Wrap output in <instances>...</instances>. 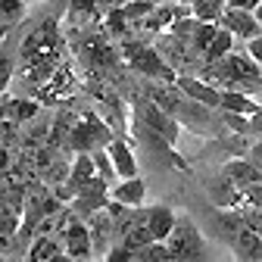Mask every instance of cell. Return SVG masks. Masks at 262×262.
Returning <instances> with one entry per match:
<instances>
[{
    "label": "cell",
    "mask_w": 262,
    "mask_h": 262,
    "mask_svg": "<svg viewBox=\"0 0 262 262\" xmlns=\"http://www.w3.org/2000/svg\"><path fill=\"white\" fill-rule=\"evenodd\" d=\"M56 256H66V247L50 231H38L35 237H31V247H28V259L31 262H50Z\"/></svg>",
    "instance_id": "9c48e42d"
},
{
    "label": "cell",
    "mask_w": 262,
    "mask_h": 262,
    "mask_svg": "<svg viewBox=\"0 0 262 262\" xmlns=\"http://www.w3.org/2000/svg\"><path fill=\"white\" fill-rule=\"evenodd\" d=\"M25 203H22V196L13 193V190L4 196V237H16L19 234V228L25 222Z\"/></svg>",
    "instance_id": "7c38bea8"
},
{
    "label": "cell",
    "mask_w": 262,
    "mask_h": 262,
    "mask_svg": "<svg viewBox=\"0 0 262 262\" xmlns=\"http://www.w3.org/2000/svg\"><path fill=\"white\" fill-rule=\"evenodd\" d=\"M106 150H110V159H113L119 178H135L138 175V159H135V153H131V147L125 141H110Z\"/></svg>",
    "instance_id": "4fadbf2b"
},
{
    "label": "cell",
    "mask_w": 262,
    "mask_h": 262,
    "mask_svg": "<svg viewBox=\"0 0 262 262\" xmlns=\"http://www.w3.org/2000/svg\"><path fill=\"white\" fill-rule=\"evenodd\" d=\"M206 75L209 81L222 78L228 84V91H256L262 88V66L250 56V53H228L219 62H206Z\"/></svg>",
    "instance_id": "6da1fadb"
},
{
    "label": "cell",
    "mask_w": 262,
    "mask_h": 262,
    "mask_svg": "<svg viewBox=\"0 0 262 262\" xmlns=\"http://www.w3.org/2000/svg\"><path fill=\"white\" fill-rule=\"evenodd\" d=\"M178 212H172L169 206H147V225L153 231V241H169V234L175 231Z\"/></svg>",
    "instance_id": "8fae6325"
},
{
    "label": "cell",
    "mask_w": 262,
    "mask_h": 262,
    "mask_svg": "<svg viewBox=\"0 0 262 262\" xmlns=\"http://www.w3.org/2000/svg\"><path fill=\"white\" fill-rule=\"evenodd\" d=\"M262 0H228V7H237V10H256Z\"/></svg>",
    "instance_id": "d4e9b609"
},
{
    "label": "cell",
    "mask_w": 262,
    "mask_h": 262,
    "mask_svg": "<svg viewBox=\"0 0 262 262\" xmlns=\"http://www.w3.org/2000/svg\"><path fill=\"white\" fill-rule=\"evenodd\" d=\"M169 250H172V259L178 262H190V259H203L206 253V244H203V234L200 228L193 225V219L187 212H178V222H175V231L169 234Z\"/></svg>",
    "instance_id": "7a4b0ae2"
},
{
    "label": "cell",
    "mask_w": 262,
    "mask_h": 262,
    "mask_svg": "<svg viewBox=\"0 0 262 262\" xmlns=\"http://www.w3.org/2000/svg\"><path fill=\"white\" fill-rule=\"evenodd\" d=\"M222 175L231 181L234 187H247L253 181H262V169L253 166V159H231V162H225Z\"/></svg>",
    "instance_id": "30bf717a"
},
{
    "label": "cell",
    "mask_w": 262,
    "mask_h": 262,
    "mask_svg": "<svg viewBox=\"0 0 262 262\" xmlns=\"http://www.w3.org/2000/svg\"><path fill=\"white\" fill-rule=\"evenodd\" d=\"M241 203L253 206V209H262V181H253V184L241 187Z\"/></svg>",
    "instance_id": "7402d4cb"
},
{
    "label": "cell",
    "mask_w": 262,
    "mask_h": 262,
    "mask_svg": "<svg viewBox=\"0 0 262 262\" xmlns=\"http://www.w3.org/2000/svg\"><path fill=\"white\" fill-rule=\"evenodd\" d=\"M234 35H231V31H228V28H219V35H215V41L209 44V50L203 53V66L206 62H219V59H225L228 53H231V47H234Z\"/></svg>",
    "instance_id": "2e32d148"
},
{
    "label": "cell",
    "mask_w": 262,
    "mask_h": 262,
    "mask_svg": "<svg viewBox=\"0 0 262 262\" xmlns=\"http://www.w3.org/2000/svg\"><path fill=\"white\" fill-rule=\"evenodd\" d=\"M190 7H193V16L200 22H222L228 0H193Z\"/></svg>",
    "instance_id": "ac0fdd59"
},
{
    "label": "cell",
    "mask_w": 262,
    "mask_h": 262,
    "mask_svg": "<svg viewBox=\"0 0 262 262\" xmlns=\"http://www.w3.org/2000/svg\"><path fill=\"white\" fill-rule=\"evenodd\" d=\"M219 22H200L193 28V35H190V41H187V50H193V53H206L209 50V44L215 41V35H219Z\"/></svg>",
    "instance_id": "9a60e30c"
},
{
    "label": "cell",
    "mask_w": 262,
    "mask_h": 262,
    "mask_svg": "<svg viewBox=\"0 0 262 262\" xmlns=\"http://www.w3.org/2000/svg\"><path fill=\"white\" fill-rule=\"evenodd\" d=\"M28 13L25 0H0V19H4V28H16Z\"/></svg>",
    "instance_id": "d6986e66"
},
{
    "label": "cell",
    "mask_w": 262,
    "mask_h": 262,
    "mask_svg": "<svg viewBox=\"0 0 262 262\" xmlns=\"http://www.w3.org/2000/svg\"><path fill=\"white\" fill-rule=\"evenodd\" d=\"M94 162H97V172H100L103 178H110V181L119 178V172H116V166H113V159H110V150H94Z\"/></svg>",
    "instance_id": "603a6c76"
},
{
    "label": "cell",
    "mask_w": 262,
    "mask_h": 262,
    "mask_svg": "<svg viewBox=\"0 0 262 262\" xmlns=\"http://www.w3.org/2000/svg\"><path fill=\"white\" fill-rule=\"evenodd\" d=\"M135 262H175V259L166 241H150L147 247L135 250Z\"/></svg>",
    "instance_id": "e0dca14e"
},
{
    "label": "cell",
    "mask_w": 262,
    "mask_h": 262,
    "mask_svg": "<svg viewBox=\"0 0 262 262\" xmlns=\"http://www.w3.org/2000/svg\"><path fill=\"white\" fill-rule=\"evenodd\" d=\"M38 113V103H28V100H13V97H7V116H10V122L16 125V122H25V119H31Z\"/></svg>",
    "instance_id": "ffe728a7"
},
{
    "label": "cell",
    "mask_w": 262,
    "mask_h": 262,
    "mask_svg": "<svg viewBox=\"0 0 262 262\" xmlns=\"http://www.w3.org/2000/svg\"><path fill=\"white\" fill-rule=\"evenodd\" d=\"M88 225H91V237H94V253L97 256H106L110 253V241L116 234V219H113V212L106 206L97 209L94 215H88Z\"/></svg>",
    "instance_id": "8992f818"
},
{
    "label": "cell",
    "mask_w": 262,
    "mask_h": 262,
    "mask_svg": "<svg viewBox=\"0 0 262 262\" xmlns=\"http://www.w3.org/2000/svg\"><path fill=\"white\" fill-rule=\"evenodd\" d=\"M250 128L256 131V135H262V110H256V113L250 116Z\"/></svg>",
    "instance_id": "484cf974"
},
{
    "label": "cell",
    "mask_w": 262,
    "mask_h": 262,
    "mask_svg": "<svg viewBox=\"0 0 262 262\" xmlns=\"http://www.w3.org/2000/svg\"><path fill=\"white\" fill-rule=\"evenodd\" d=\"M231 250H234V256L237 259H244V262H262V234L256 231V228H241L237 231V237L231 241Z\"/></svg>",
    "instance_id": "ba28073f"
},
{
    "label": "cell",
    "mask_w": 262,
    "mask_h": 262,
    "mask_svg": "<svg viewBox=\"0 0 262 262\" xmlns=\"http://www.w3.org/2000/svg\"><path fill=\"white\" fill-rule=\"evenodd\" d=\"M175 88H178L181 94H187L190 100L209 106V110H219V106H222V94H225V91H219V88H215V84H209V81L178 75V78H175Z\"/></svg>",
    "instance_id": "5b68a950"
},
{
    "label": "cell",
    "mask_w": 262,
    "mask_h": 262,
    "mask_svg": "<svg viewBox=\"0 0 262 262\" xmlns=\"http://www.w3.org/2000/svg\"><path fill=\"white\" fill-rule=\"evenodd\" d=\"M222 28H228L234 38H241V41H250V38H256V35H262V25H259V19H256V13L253 10H237V7H225V16H222V22H219Z\"/></svg>",
    "instance_id": "277c9868"
},
{
    "label": "cell",
    "mask_w": 262,
    "mask_h": 262,
    "mask_svg": "<svg viewBox=\"0 0 262 262\" xmlns=\"http://www.w3.org/2000/svg\"><path fill=\"white\" fill-rule=\"evenodd\" d=\"M253 13H256V19H259V25H262V4H259V7H256Z\"/></svg>",
    "instance_id": "4316f807"
},
{
    "label": "cell",
    "mask_w": 262,
    "mask_h": 262,
    "mask_svg": "<svg viewBox=\"0 0 262 262\" xmlns=\"http://www.w3.org/2000/svg\"><path fill=\"white\" fill-rule=\"evenodd\" d=\"M125 56H128V66L131 69H138L141 75H156V78H166V81H175V69L169 62H162L159 53L147 44H128L125 47Z\"/></svg>",
    "instance_id": "3957f363"
},
{
    "label": "cell",
    "mask_w": 262,
    "mask_h": 262,
    "mask_svg": "<svg viewBox=\"0 0 262 262\" xmlns=\"http://www.w3.org/2000/svg\"><path fill=\"white\" fill-rule=\"evenodd\" d=\"M94 16H97V4H94V0H69V19H72V22L84 25V22H91Z\"/></svg>",
    "instance_id": "44dd1931"
},
{
    "label": "cell",
    "mask_w": 262,
    "mask_h": 262,
    "mask_svg": "<svg viewBox=\"0 0 262 262\" xmlns=\"http://www.w3.org/2000/svg\"><path fill=\"white\" fill-rule=\"evenodd\" d=\"M222 110H225V113H237V116H247V119H250L259 106L250 100L244 91H228V88H225V94H222Z\"/></svg>",
    "instance_id": "5bb4252c"
},
{
    "label": "cell",
    "mask_w": 262,
    "mask_h": 262,
    "mask_svg": "<svg viewBox=\"0 0 262 262\" xmlns=\"http://www.w3.org/2000/svg\"><path fill=\"white\" fill-rule=\"evenodd\" d=\"M25 4H38V0H25Z\"/></svg>",
    "instance_id": "83f0119b"
},
{
    "label": "cell",
    "mask_w": 262,
    "mask_h": 262,
    "mask_svg": "<svg viewBox=\"0 0 262 262\" xmlns=\"http://www.w3.org/2000/svg\"><path fill=\"white\" fill-rule=\"evenodd\" d=\"M110 196L122 206H144V196H147V184L135 175V178H119L110 187Z\"/></svg>",
    "instance_id": "52a82bcc"
},
{
    "label": "cell",
    "mask_w": 262,
    "mask_h": 262,
    "mask_svg": "<svg viewBox=\"0 0 262 262\" xmlns=\"http://www.w3.org/2000/svg\"><path fill=\"white\" fill-rule=\"evenodd\" d=\"M247 53L262 66V35H256V38H250V41H247Z\"/></svg>",
    "instance_id": "cb8c5ba5"
}]
</instances>
